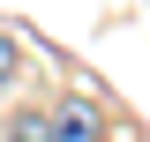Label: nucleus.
I'll return each instance as SVG.
<instances>
[{
	"instance_id": "4",
	"label": "nucleus",
	"mask_w": 150,
	"mask_h": 142,
	"mask_svg": "<svg viewBox=\"0 0 150 142\" xmlns=\"http://www.w3.org/2000/svg\"><path fill=\"white\" fill-rule=\"evenodd\" d=\"M105 142H112V135H105Z\"/></svg>"
},
{
	"instance_id": "3",
	"label": "nucleus",
	"mask_w": 150,
	"mask_h": 142,
	"mask_svg": "<svg viewBox=\"0 0 150 142\" xmlns=\"http://www.w3.org/2000/svg\"><path fill=\"white\" fill-rule=\"evenodd\" d=\"M8 82H15V37L0 30V90H8Z\"/></svg>"
},
{
	"instance_id": "1",
	"label": "nucleus",
	"mask_w": 150,
	"mask_h": 142,
	"mask_svg": "<svg viewBox=\"0 0 150 142\" xmlns=\"http://www.w3.org/2000/svg\"><path fill=\"white\" fill-rule=\"evenodd\" d=\"M45 120H53V142H105V120L90 97H60V112H45Z\"/></svg>"
},
{
	"instance_id": "2",
	"label": "nucleus",
	"mask_w": 150,
	"mask_h": 142,
	"mask_svg": "<svg viewBox=\"0 0 150 142\" xmlns=\"http://www.w3.org/2000/svg\"><path fill=\"white\" fill-rule=\"evenodd\" d=\"M0 142H53V120H45V112H15Z\"/></svg>"
}]
</instances>
